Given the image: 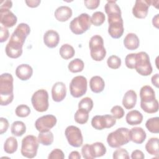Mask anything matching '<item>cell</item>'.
<instances>
[{
	"mask_svg": "<svg viewBox=\"0 0 159 159\" xmlns=\"http://www.w3.org/2000/svg\"><path fill=\"white\" fill-rule=\"evenodd\" d=\"M17 21V17L9 9L0 8V22L4 27H12Z\"/></svg>",
	"mask_w": 159,
	"mask_h": 159,
	"instance_id": "cell-15",
	"label": "cell"
},
{
	"mask_svg": "<svg viewBox=\"0 0 159 159\" xmlns=\"http://www.w3.org/2000/svg\"><path fill=\"white\" fill-rule=\"evenodd\" d=\"M65 158L64 153L62 150L58 148H55L49 154L48 158V159H63Z\"/></svg>",
	"mask_w": 159,
	"mask_h": 159,
	"instance_id": "cell-44",
	"label": "cell"
},
{
	"mask_svg": "<svg viewBox=\"0 0 159 159\" xmlns=\"http://www.w3.org/2000/svg\"><path fill=\"white\" fill-rule=\"evenodd\" d=\"M13 77L10 73H5L0 76V104L7 106L14 98Z\"/></svg>",
	"mask_w": 159,
	"mask_h": 159,
	"instance_id": "cell-2",
	"label": "cell"
},
{
	"mask_svg": "<svg viewBox=\"0 0 159 159\" xmlns=\"http://www.w3.org/2000/svg\"><path fill=\"white\" fill-rule=\"evenodd\" d=\"M57 118L55 116L48 114L38 118L35 122L36 129L41 132L49 131L57 124Z\"/></svg>",
	"mask_w": 159,
	"mask_h": 159,
	"instance_id": "cell-13",
	"label": "cell"
},
{
	"mask_svg": "<svg viewBox=\"0 0 159 159\" xmlns=\"http://www.w3.org/2000/svg\"><path fill=\"white\" fill-rule=\"evenodd\" d=\"M107 66L112 69H117L120 66L121 60L116 55H111L107 60Z\"/></svg>",
	"mask_w": 159,
	"mask_h": 159,
	"instance_id": "cell-39",
	"label": "cell"
},
{
	"mask_svg": "<svg viewBox=\"0 0 159 159\" xmlns=\"http://www.w3.org/2000/svg\"><path fill=\"white\" fill-rule=\"evenodd\" d=\"M126 122L130 125H136L142 123L143 120V115L137 110L129 111L125 117Z\"/></svg>",
	"mask_w": 159,
	"mask_h": 159,
	"instance_id": "cell-25",
	"label": "cell"
},
{
	"mask_svg": "<svg viewBox=\"0 0 159 159\" xmlns=\"http://www.w3.org/2000/svg\"><path fill=\"white\" fill-rule=\"evenodd\" d=\"M81 153L83 157L85 159H93L94 157L91 153V145L89 144H85L81 148Z\"/></svg>",
	"mask_w": 159,
	"mask_h": 159,
	"instance_id": "cell-43",
	"label": "cell"
},
{
	"mask_svg": "<svg viewBox=\"0 0 159 159\" xmlns=\"http://www.w3.org/2000/svg\"><path fill=\"white\" fill-rule=\"evenodd\" d=\"M90 16L86 13H82L74 18L70 24L71 31L76 35H81L86 32L91 27Z\"/></svg>",
	"mask_w": 159,
	"mask_h": 159,
	"instance_id": "cell-5",
	"label": "cell"
},
{
	"mask_svg": "<svg viewBox=\"0 0 159 159\" xmlns=\"http://www.w3.org/2000/svg\"><path fill=\"white\" fill-rule=\"evenodd\" d=\"M31 102L37 111L43 112L47 111L49 106L48 92L43 89L37 90L33 94Z\"/></svg>",
	"mask_w": 159,
	"mask_h": 159,
	"instance_id": "cell-8",
	"label": "cell"
},
{
	"mask_svg": "<svg viewBox=\"0 0 159 159\" xmlns=\"http://www.w3.org/2000/svg\"><path fill=\"white\" fill-rule=\"evenodd\" d=\"M113 158L114 159H129L130 157L129 155L128 152L122 148L119 147L117 150H116L113 153Z\"/></svg>",
	"mask_w": 159,
	"mask_h": 159,
	"instance_id": "cell-40",
	"label": "cell"
},
{
	"mask_svg": "<svg viewBox=\"0 0 159 159\" xmlns=\"http://www.w3.org/2000/svg\"><path fill=\"white\" fill-rule=\"evenodd\" d=\"M33 74L32 68L28 64H21L16 69V75L22 81H26L30 78Z\"/></svg>",
	"mask_w": 159,
	"mask_h": 159,
	"instance_id": "cell-19",
	"label": "cell"
},
{
	"mask_svg": "<svg viewBox=\"0 0 159 159\" xmlns=\"http://www.w3.org/2000/svg\"><path fill=\"white\" fill-rule=\"evenodd\" d=\"M12 2L11 1H8V0L2 1L0 3V8L10 9L12 7Z\"/></svg>",
	"mask_w": 159,
	"mask_h": 159,
	"instance_id": "cell-49",
	"label": "cell"
},
{
	"mask_svg": "<svg viewBox=\"0 0 159 159\" xmlns=\"http://www.w3.org/2000/svg\"><path fill=\"white\" fill-rule=\"evenodd\" d=\"M60 42L58 33L53 30H47L43 35V42L48 48H53L56 47Z\"/></svg>",
	"mask_w": 159,
	"mask_h": 159,
	"instance_id": "cell-17",
	"label": "cell"
},
{
	"mask_svg": "<svg viewBox=\"0 0 159 159\" xmlns=\"http://www.w3.org/2000/svg\"><path fill=\"white\" fill-rule=\"evenodd\" d=\"M111 112L116 119H121L125 114L124 110L120 106H114L112 107L111 110Z\"/></svg>",
	"mask_w": 159,
	"mask_h": 159,
	"instance_id": "cell-42",
	"label": "cell"
},
{
	"mask_svg": "<svg viewBox=\"0 0 159 159\" xmlns=\"http://www.w3.org/2000/svg\"><path fill=\"white\" fill-rule=\"evenodd\" d=\"M18 147L17 139L14 137H8L4 144V150L9 154L14 153L16 152Z\"/></svg>",
	"mask_w": 159,
	"mask_h": 159,
	"instance_id": "cell-28",
	"label": "cell"
},
{
	"mask_svg": "<svg viewBox=\"0 0 159 159\" xmlns=\"http://www.w3.org/2000/svg\"><path fill=\"white\" fill-rule=\"evenodd\" d=\"M124 45L127 49L134 50L139 47L140 40L135 34L129 33L124 39Z\"/></svg>",
	"mask_w": 159,
	"mask_h": 159,
	"instance_id": "cell-23",
	"label": "cell"
},
{
	"mask_svg": "<svg viewBox=\"0 0 159 159\" xmlns=\"http://www.w3.org/2000/svg\"><path fill=\"white\" fill-rule=\"evenodd\" d=\"M84 66V64L82 60L80 58H75L69 63L68 68L71 73H78L83 71Z\"/></svg>",
	"mask_w": 159,
	"mask_h": 159,
	"instance_id": "cell-33",
	"label": "cell"
},
{
	"mask_svg": "<svg viewBox=\"0 0 159 159\" xmlns=\"http://www.w3.org/2000/svg\"><path fill=\"white\" fill-rule=\"evenodd\" d=\"M158 14H157L155 17H153L152 20V24L153 26H155L157 28H158Z\"/></svg>",
	"mask_w": 159,
	"mask_h": 159,
	"instance_id": "cell-53",
	"label": "cell"
},
{
	"mask_svg": "<svg viewBox=\"0 0 159 159\" xmlns=\"http://www.w3.org/2000/svg\"><path fill=\"white\" fill-rule=\"evenodd\" d=\"M105 21V15L101 11L94 12L91 17V23L95 26L101 25Z\"/></svg>",
	"mask_w": 159,
	"mask_h": 159,
	"instance_id": "cell-36",
	"label": "cell"
},
{
	"mask_svg": "<svg viewBox=\"0 0 159 159\" xmlns=\"http://www.w3.org/2000/svg\"><path fill=\"white\" fill-rule=\"evenodd\" d=\"M93 107V101L91 98L86 97L83 98L78 103V109H84L88 112H90Z\"/></svg>",
	"mask_w": 159,
	"mask_h": 159,
	"instance_id": "cell-37",
	"label": "cell"
},
{
	"mask_svg": "<svg viewBox=\"0 0 159 159\" xmlns=\"http://www.w3.org/2000/svg\"><path fill=\"white\" fill-rule=\"evenodd\" d=\"M9 127L8 120L4 117L0 118V134H3L5 133Z\"/></svg>",
	"mask_w": 159,
	"mask_h": 159,
	"instance_id": "cell-47",
	"label": "cell"
},
{
	"mask_svg": "<svg viewBox=\"0 0 159 159\" xmlns=\"http://www.w3.org/2000/svg\"><path fill=\"white\" fill-rule=\"evenodd\" d=\"M65 134L68 142L74 147H80L82 145L83 139L81 130L74 125L67 127L65 131Z\"/></svg>",
	"mask_w": 159,
	"mask_h": 159,
	"instance_id": "cell-11",
	"label": "cell"
},
{
	"mask_svg": "<svg viewBox=\"0 0 159 159\" xmlns=\"http://www.w3.org/2000/svg\"><path fill=\"white\" fill-rule=\"evenodd\" d=\"M152 4V1L137 0L132 8L133 15L138 19H144L147 17L148 8Z\"/></svg>",
	"mask_w": 159,
	"mask_h": 159,
	"instance_id": "cell-14",
	"label": "cell"
},
{
	"mask_svg": "<svg viewBox=\"0 0 159 159\" xmlns=\"http://www.w3.org/2000/svg\"><path fill=\"white\" fill-rule=\"evenodd\" d=\"M91 150L92 155L94 158L101 157L104 155L106 153V148L101 142H95L91 145Z\"/></svg>",
	"mask_w": 159,
	"mask_h": 159,
	"instance_id": "cell-29",
	"label": "cell"
},
{
	"mask_svg": "<svg viewBox=\"0 0 159 159\" xmlns=\"http://www.w3.org/2000/svg\"><path fill=\"white\" fill-rule=\"evenodd\" d=\"M145 127L149 132L153 134H158L159 132L158 117H152L148 119L145 123Z\"/></svg>",
	"mask_w": 159,
	"mask_h": 159,
	"instance_id": "cell-34",
	"label": "cell"
},
{
	"mask_svg": "<svg viewBox=\"0 0 159 159\" xmlns=\"http://www.w3.org/2000/svg\"><path fill=\"white\" fill-rule=\"evenodd\" d=\"M74 119L76 122L80 124H84L88 120L89 112L84 109H78L75 114Z\"/></svg>",
	"mask_w": 159,
	"mask_h": 159,
	"instance_id": "cell-35",
	"label": "cell"
},
{
	"mask_svg": "<svg viewBox=\"0 0 159 159\" xmlns=\"http://www.w3.org/2000/svg\"><path fill=\"white\" fill-rule=\"evenodd\" d=\"M15 113L17 116L20 117H27L30 113V109L25 104H20L17 106L15 110Z\"/></svg>",
	"mask_w": 159,
	"mask_h": 159,
	"instance_id": "cell-38",
	"label": "cell"
},
{
	"mask_svg": "<svg viewBox=\"0 0 159 159\" xmlns=\"http://www.w3.org/2000/svg\"><path fill=\"white\" fill-rule=\"evenodd\" d=\"M116 123V119L113 116L106 114L103 116H95L92 118L91 125L96 130L109 129L114 126Z\"/></svg>",
	"mask_w": 159,
	"mask_h": 159,
	"instance_id": "cell-12",
	"label": "cell"
},
{
	"mask_svg": "<svg viewBox=\"0 0 159 159\" xmlns=\"http://www.w3.org/2000/svg\"><path fill=\"white\" fill-rule=\"evenodd\" d=\"M140 107L144 112L148 114L155 113L158 111V102L155 99L149 102H140Z\"/></svg>",
	"mask_w": 159,
	"mask_h": 159,
	"instance_id": "cell-32",
	"label": "cell"
},
{
	"mask_svg": "<svg viewBox=\"0 0 159 159\" xmlns=\"http://www.w3.org/2000/svg\"><path fill=\"white\" fill-rule=\"evenodd\" d=\"M38 141L43 145H50L53 142V134L52 132H41L38 135Z\"/></svg>",
	"mask_w": 159,
	"mask_h": 159,
	"instance_id": "cell-30",
	"label": "cell"
},
{
	"mask_svg": "<svg viewBox=\"0 0 159 159\" xmlns=\"http://www.w3.org/2000/svg\"><path fill=\"white\" fill-rule=\"evenodd\" d=\"M66 95V86L64 83L58 81L55 83L52 88V99L55 102L62 101Z\"/></svg>",
	"mask_w": 159,
	"mask_h": 159,
	"instance_id": "cell-16",
	"label": "cell"
},
{
	"mask_svg": "<svg viewBox=\"0 0 159 159\" xmlns=\"http://www.w3.org/2000/svg\"><path fill=\"white\" fill-rule=\"evenodd\" d=\"M135 69L142 76H148L152 73V66L148 55L145 52L136 53Z\"/></svg>",
	"mask_w": 159,
	"mask_h": 159,
	"instance_id": "cell-7",
	"label": "cell"
},
{
	"mask_svg": "<svg viewBox=\"0 0 159 159\" xmlns=\"http://www.w3.org/2000/svg\"><path fill=\"white\" fill-rule=\"evenodd\" d=\"M11 131L14 135L16 137H20L26 132L25 124L22 121H15L11 125Z\"/></svg>",
	"mask_w": 159,
	"mask_h": 159,
	"instance_id": "cell-27",
	"label": "cell"
},
{
	"mask_svg": "<svg viewBox=\"0 0 159 159\" xmlns=\"http://www.w3.org/2000/svg\"><path fill=\"white\" fill-rule=\"evenodd\" d=\"M145 149L147 152L154 156H158V139L157 137L150 138L145 144Z\"/></svg>",
	"mask_w": 159,
	"mask_h": 159,
	"instance_id": "cell-26",
	"label": "cell"
},
{
	"mask_svg": "<svg viewBox=\"0 0 159 159\" xmlns=\"http://www.w3.org/2000/svg\"><path fill=\"white\" fill-rule=\"evenodd\" d=\"M89 86L93 93H99L104 90L105 83L101 76H94L89 81Z\"/></svg>",
	"mask_w": 159,
	"mask_h": 159,
	"instance_id": "cell-24",
	"label": "cell"
},
{
	"mask_svg": "<svg viewBox=\"0 0 159 159\" xmlns=\"http://www.w3.org/2000/svg\"><path fill=\"white\" fill-rule=\"evenodd\" d=\"M130 141L129 130L126 127H120L108 134L107 142L112 148H119L127 144Z\"/></svg>",
	"mask_w": 159,
	"mask_h": 159,
	"instance_id": "cell-3",
	"label": "cell"
},
{
	"mask_svg": "<svg viewBox=\"0 0 159 159\" xmlns=\"http://www.w3.org/2000/svg\"><path fill=\"white\" fill-rule=\"evenodd\" d=\"M9 36V30L6 27L1 26L0 27V42L2 43L7 40Z\"/></svg>",
	"mask_w": 159,
	"mask_h": 159,
	"instance_id": "cell-46",
	"label": "cell"
},
{
	"mask_svg": "<svg viewBox=\"0 0 159 159\" xmlns=\"http://www.w3.org/2000/svg\"><path fill=\"white\" fill-rule=\"evenodd\" d=\"M136 61V53H129L125 58V63L126 66L130 69H135Z\"/></svg>",
	"mask_w": 159,
	"mask_h": 159,
	"instance_id": "cell-41",
	"label": "cell"
},
{
	"mask_svg": "<svg viewBox=\"0 0 159 159\" xmlns=\"http://www.w3.org/2000/svg\"><path fill=\"white\" fill-rule=\"evenodd\" d=\"M158 79H159V75L157 73L152 77V80H151L152 84L155 85L157 88H158Z\"/></svg>",
	"mask_w": 159,
	"mask_h": 159,
	"instance_id": "cell-52",
	"label": "cell"
},
{
	"mask_svg": "<svg viewBox=\"0 0 159 159\" xmlns=\"http://www.w3.org/2000/svg\"><path fill=\"white\" fill-rule=\"evenodd\" d=\"M131 158L132 159H143L145 158L143 153L139 150H135L132 152Z\"/></svg>",
	"mask_w": 159,
	"mask_h": 159,
	"instance_id": "cell-48",
	"label": "cell"
},
{
	"mask_svg": "<svg viewBox=\"0 0 159 159\" xmlns=\"http://www.w3.org/2000/svg\"><path fill=\"white\" fill-rule=\"evenodd\" d=\"M30 32V28L25 23H20L16 27L5 48L7 57L17 58L22 55L23 45Z\"/></svg>",
	"mask_w": 159,
	"mask_h": 159,
	"instance_id": "cell-1",
	"label": "cell"
},
{
	"mask_svg": "<svg viewBox=\"0 0 159 159\" xmlns=\"http://www.w3.org/2000/svg\"><path fill=\"white\" fill-rule=\"evenodd\" d=\"M68 158L69 159H80L81 155L77 151H73L70 153L68 156Z\"/></svg>",
	"mask_w": 159,
	"mask_h": 159,
	"instance_id": "cell-51",
	"label": "cell"
},
{
	"mask_svg": "<svg viewBox=\"0 0 159 159\" xmlns=\"http://www.w3.org/2000/svg\"><path fill=\"white\" fill-rule=\"evenodd\" d=\"M108 33L114 39H119L124 33V23L122 16L108 17Z\"/></svg>",
	"mask_w": 159,
	"mask_h": 159,
	"instance_id": "cell-10",
	"label": "cell"
},
{
	"mask_svg": "<svg viewBox=\"0 0 159 159\" xmlns=\"http://www.w3.org/2000/svg\"><path fill=\"white\" fill-rule=\"evenodd\" d=\"M84 4L85 6L89 9H96L99 4V0H85L84 1Z\"/></svg>",
	"mask_w": 159,
	"mask_h": 159,
	"instance_id": "cell-45",
	"label": "cell"
},
{
	"mask_svg": "<svg viewBox=\"0 0 159 159\" xmlns=\"http://www.w3.org/2000/svg\"><path fill=\"white\" fill-rule=\"evenodd\" d=\"M87 91V80L83 76L74 77L70 83V91L74 98L83 96Z\"/></svg>",
	"mask_w": 159,
	"mask_h": 159,
	"instance_id": "cell-9",
	"label": "cell"
},
{
	"mask_svg": "<svg viewBox=\"0 0 159 159\" xmlns=\"http://www.w3.org/2000/svg\"><path fill=\"white\" fill-rule=\"evenodd\" d=\"M129 136L130 140L135 143L141 144L145 141L147 134L142 127H135L129 130Z\"/></svg>",
	"mask_w": 159,
	"mask_h": 159,
	"instance_id": "cell-18",
	"label": "cell"
},
{
	"mask_svg": "<svg viewBox=\"0 0 159 159\" xmlns=\"http://www.w3.org/2000/svg\"><path fill=\"white\" fill-rule=\"evenodd\" d=\"M137 96L135 93L132 89L127 91L124 95L122 99V105L127 109H131L134 108L137 102Z\"/></svg>",
	"mask_w": 159,
	"mask_h": 159,
	"instance_id": "cell-20",
	"label": "cell"
},
{
	"mask_svg": "<svg viewBox=\"0 0 159 159\" xmlns=\"http://www.w3.org/2000/svg\"><path fill=\"white\" fill-rule=\"evenodd\" d=\"M54 15L58 21L65 22L68 20L71 17L72 10L68 6H61L55 10Z\"/></svg>",
	"mask_w": 159,
	"mask_h": 159,
	"instance_id": "cell-22",
	"label": "cell"
},
{
	"mask_svg": "<svg viewBox=\"0 0 159 159\" xmlns=\"http://www.w3.org/2000/svg\"><path fill=\"white\" fill-rule=\"evenodd\" d=\"M59 52L61 58H63L65 60L71 58L75 53L74 48L68 43L63 44L60 47Z\"/></svg>",
	"mask_w": 159,
	"mask_h": 159,
	"instance_id": "cell-31",
	"label": "cell"
},
{
	"mask_svg": "<svg viewBox=\"0 0 159 159\" xmlns=\"http://www.w3.org/2000/svg\"><path fill=\"white\" fill-rule=\"evenodd\" d=\"M40 0H30V1H25V2L27 4V6L30 7H36L39 6L40 3Z\"/></svg>",
	"mask_w": 159,
	"mask_h": 159,
	"instance_id": "cell-50",
	"label": "cell"
},
{
	"mask_svg": "<svg viewBox=\"0 0 159 159\" xmlns=\"http://www.w3.org/2000/svg\"><path fill=\"white\" fill-rule=\"evenodd\" d=\"M140 102H149L156 99L154 90L148 85H145L141 88L140 90Z\"/></svg>",
	"mask_w": 159,
	"mask_h": 159,
	"instance_id": "cell-21",
	"label": "cell"
},
{
	"mask_svg": "<svg viewBox=\"0 0 159 159\" xmlns=\"http://www.w3.org/2000/svg\"><path fill=\"white\" fill-rule=\"evenodd\" d=\"M38 148V139L34 135H29L22 140L20 152L22 156L28 158H33L37 155Z\"/></svg>",
	"mask_w": 159,
	"mask_h": 159,
	"instance_id": "cell-6",
	"label": "cell"
},
{
	"mask_svg": "<svg viewBox=\"0 0 159 159\" xmlns=\"http://www.w3.org/2000/svg\"><path fill=\"white\" fill-rule=\"evenodd\" d=\"M90 55L95 61L102 60L106 55V50L104 47V41L101 36L95 35L93 36L89 42Z\"/></svg>",
	"mask_w": 159,
	"mask_h": 159,
	"instance_id": "cell-4",
	"label": "cell"
}]
</instances>
